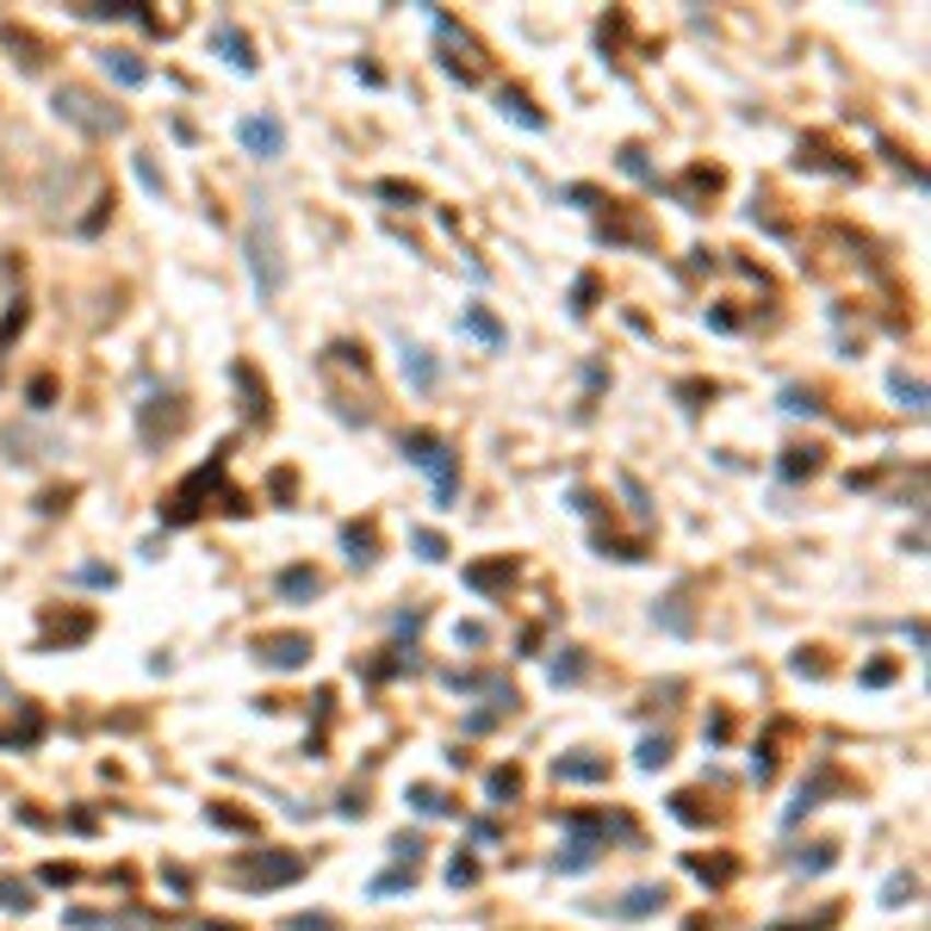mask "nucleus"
<instances>
[{
    "label": "nucleus",
    "mask_w": 931,
    "mask_h": 931,
    "mask_svg": "<svg viewBox=\"0 0 931 931\" xmlns=\"http://www.w3.org/2000/svg\"><path fill=\"white\" fill-rule=\"evenodd\" d=\"M342 552L354 559V566H373V559H380V534H373V522H348V528H342Z\"/></svg>",
    "instance_id": "16"
},
{
    "label": "nucleus",
    "mask_w": 931,
    "mask_h": 931,
    "mask_svg": "<svg viewBox=\"0 0 931 931\" xmlns=\"http://www.w3.org/2000/svg\"><path fill=\"white\" fill-rule=\"evenodd\" d=\"M410 882H417V870H392V875H380V882H373L366 894H404Z\"/></svg>",
    "instance_id": "38"
},
{
    "label": "nucleus",
    "mask_w": 931,
    "mask_h": 931,
    "mask_svg": "<svg viewBox=\"0 0 931 931\" xmlns=\"http://www.w3.org/2000/svg\"><path fill=\"white\" fill-rule=\"evenodd\" d=\"M721 181H726L721 168H689L684 181H671L665 193H671V199H677V206H684V211H702L708 199H714V193H721Z\"/></svg>",
    "instance_id": "8"
},
{
    "label": "nucleus",
    "mask_w": 931,
    "mask_h": 931,
    "mask_svg": "<svg viewBox=\"0 0 931 931\" xmlns=\"http://www.w3.org/2000/svg\"><path fill=\"white\" fill-rule=\"evenodd\" d=\"M206 931H236V926H206Z\"/></svg>",
    "instance_id": "51"
},
{
    "label": "nucleus",
    "mask_w": 931,
    "mask_h": 931,
    "mask_svg": "<svg viewBox=\"0 0 931 931\" xmlns=\"http://www.w3.org/2000/svg\"><path fill=\"white\" fill-rule=\"evenodd\" d=\"M274 590H280L286 603H311V596H324V578L311 566H286L280 578H274Z\"/></svg>",
    "instance_id": "12"
},
{
    "label": "nucleus",
    "mask_w": 931,
    "mask_h": 931,
    "mask_svg": "<svg viewBox=\"0 0 931 931\" xmlns=\"http://www.w3.org/2000/svg\"><path fill=\"white\" fill-rule=\"evenodd\" d=\"M404 459L435 478V503L441 510H454V497H459V454L454 447H447L435 429H410V435H404Z\"/></svg>",
    "instance_id": "1"
},
{
    "label": "nucleus",
    "mask_w": 931,
    "mask_h": 931,
    "mask_svg": "<svg viewBox=\"0 0 931 931\" xmlns=\"http://www.w3.org/2000/svg\"><path fill=\"white\" fill-rule=\"evenodd\" d=\"M782 410H789V417H819V398L807 385H782Z\"/></svg>",
    "instance_id": "26"
},
{
    "label": "nucleus",
    "mask_w": 931,
    "mask_h": 931,
    "mask_svg": "<svg viewBox=\"0 0 931 931\" xmlns=\"http://www.w3.org/2000/svg\"><path fill=\"white\" fill-rule=\"evenodd\" d=\"M547 677H552V684H578V677H584V652H578V647H559V659L547 665Z\"/></svg>",
    "instance_id": "23"
},
{
    "label": "nucleus",
    "mask_w": 931,
    "mask_h": 931,
    "mask_svg": "<svg viewBox=\"0 0 931 931\" xmlns=\"http://www.w3.org/2000/svg\"><path fill=\"white\" fill-rule=\"evenodd\" d=\"M230 385L243 392V410H248V417H261V422H267V385H255V373H248L243 361L230 366Z\"/></svg>",
    "instance_id": "18"
},
{
    "label": "nucleus",
    "mask_w": 931,
    "mask_h": 931,
    "mask_svg": "<svg viewBox=\"0 0 931 931\" xmlns=\"http://www.w3.org/2000/svg\"><path fill=\"white\" fill-rule=\"evenodd\" d=\"M0 907L32 912V888H25V882H0Z\"/></svg>",
    "instance_id": "35"
},
{
    "label": "nucleus",
    "mask_w": 931,
    "mask_h": 931,
    "mask_svg": "<svg viewBox=\"0 0 931 931\" xmlns=\"http://www.w3.org/2000/svg\"><path fill=\"white\" fill-rule=\"evenodd\" d=\"M404 380L417 385V392H435V380H441L435 354H429V348H417V342H404Z\"/></svg>",
    "instance_id": "15"
},
{
    "label": "nucleus",
    "mask_w": 931,
    "mask_h": 931,
    "mask_svg": "<svg viewBox=\"0 0 931 931\" xmlns=\"http://www.w3.org/2000/svg\"><path fill=\"white\" fill-rule=\"evenodd\" d=\"M665 758H671V740H647V745H640V770H659Z\"/></svg>",
    "instance_id": "41"
},
{
    "label": "nucleus",
    "mask_w": 931,
    "mask_h": 931,
    "mask_svg": "<svg viewBox=\"0 0 931 931\" xmlns=\"http://www.w3.org/2000/svg\"><path fill=\"white\" fill-rule=\"evenodd\" d=\"M248 274H255V292H261V304H274L286 292V255H280V230H274V218H255V230H248Z\"/></svg>",
    "instance_id": "2"
},
{
    "label": "nucleus",
    "mask_w": 931,
    "mask_h": 931,
    "mask_svg": "<svg viewBox=\"0 0 931 931\" xmlns=\"http://www.w3.org/2000/svg\"><path fill=\"white\" fill-rule=\"evenodd\" d=\"M299 875H304V857L267 851V857H255V863H243L236 882H243V888H286V882H299Z\"/></svg>",
    "instance_id": "5"
},
{
    "label": "nucleus",
    "mask_w": 931,
    "mask_h": 931,
    "mask_svg": "<svg viewBox=\"0 0 931 931\" xmlns=\"http://www.w3.org/2000/svg\"><path fill=\"white\" fill-rule=\"evenodd\" d=\"M795 671H801V677H826V659H807V652H801Z\"/></svg>",
    "instance_id": "49"
},
{
    "label": "nucleus",
    "mask_w": 931,
    "mask_h": 931,
    "mask_svg": "<svg viewBox=\"0 0 931 931\" xmlns=\"http://www.w3.org/2000/svg\"><path fill=\"white\" fill-rule=\"evenodd\" d=\"M621 491H628V503H633V515H640V522H652V503H647V485H640V478H633V473H621Z\"/></svg>",
    "instance_id": "32"
},
{
    "label": "nucleus",
    "mask_w": 931,
    "mask_h": 931,
    "mask_svg": "<svg viewBox=\"0 0 931 931\" xmlns=\"http://www.w3.org/2000/svg\"><path fill=\"white\" fill-rule=\"evenodd\" d=\"M25 398H32V410H50V398H57V380H50V373H38V380L25 385Z\"/></svg>",
    "instance_id": "34"
},
{
    "label": "nucleus",
    "mask_w": 931,
    "mask_h": 931,
    "mask_svg": "<svg viewBox=\"0 0 931 931\" xmlns=\"http://www.w3.org/2000/svg\"><path fill=\"white\" fill-rule=\"evenodd\" d=\"M485 795H491L497 807H503L510 795H522V777H515V770H491V782H485Z\"/></svg>",
    "instance_id": "30"
},
{
    "label": "nucleus",
    "mask_w": 931,
    "mask_h": 931,
    "mask_svg": "<svg viewBox=\"0 0 931 931\" xmlns=\"http://www.w3.org/2000/svg\"><path fill=\"white\" fill-rule=\"evenodd\" d=\"M57 118L62 125H75V131H88V137H118L125 131V113H113L106 100H94L88 88H57Z\"/></svg>",
    "instance_id": "3"
},
{
    "label": "nucleus",
    "mask_w": 931,
    "mask_h": 931,
    "mask_svg": "<svg viewBox=\"0 0 931 931\" xmlns=\"http://www.w3.org/2000/svg\"><path fill=\"white\" fill-rule=\"evenodd\" d=\"M292 931H336V919H324V912H299Z\"/></svg>",
    "instance_id": "44"
},
{
    "label": "nucleus",
    "mask_w": 931,
    "mask_h": 931,
    "mask_svg": "<svg viewBox=\"0 0 931 931\" xmlns=\"http://www.w3.org/2000/svg\"><path fill=\"white\" fill-rule=\"evenodd\" d=\"M100 69H106L118 88H143V81H150V62H137L131 50H100Z\"/></svg>",
    "instance_id": "13"
},
{
    "label": "nucleus",
    "mask_w": 931,
    "mask_h": 931,
    "mask_svg": "<svg viewBox=\"0 0 931 931\" xmlns=\"http://www.w3.org/2000/svg\"><path fill=\"white\" fill-rule=\"evenodd\" d=\"M863 684H870V689L894 684V665H888V659H875V665H863Z\"/></svg>",
    "instance_id": "42"
},
{
    "label": "nucleus",
    "mask_w": 931,
    "mask_h": 931,
    "mask_svg": "<svg viewBox=\"0 0 931 931\" xmlns=\"http://www.w3.org/2000/svg\"><path fill=\"white\" fill-rule=\"evenodd\" d=\"M206 819H211V826H224V833H248V826H255L248 814H236V807H218V801L206 807Z\"/></svg>",
    "instance_id": "31"
},
{
    "label": "nucleus",
    "mask_w": 931,
    "mask_h": 931,
    "mask_svg": "<svg viewBox=\"0 0 931 931\" xmlns=\"http://www.w3.org/2000/svg\"><path fill=\"white\" fill-rule=\"evenodd\" d=\"M826 926H833V912H819L814 926H770V931H826Z\"/></svg>",
    "instance_id": "50"
},
{
    "label": "nucleus",
    "mask_w": 931,
    "mask_h": 931,
    "mask_svg": "<svg viewBox=\"0 0 931 931\" xmlns=\"http://www.w3.org/2000/svg\"><path fill=\"white\" fill-rule=\"evenodd\" d=\"M497 106H503V118H515L522 131H547V113H540V106H534L522 88H503V94H497Z\"/></svg>",
    "instance_id": "14"
},
{
    "label": "nucleus",
    "mask_w": 931,
    "mask_h": 931,
    "mask_svg": "<svg viewBox=\"0 0 931 931\" xmlns=\"http://www.w3.org/2000/svg\"><path fill=\"white\" fill-rule=\"evenodd\" d=\"M447 882H454V888H473V882H478V863H473V857H454V863H447Z\"/></svg>",
    "instance_id": "39"
},
{
    "label": "nucleus",
    "mask_w": 931,
    "mask_h": 931,
    "mask_svg": "<svg viewBox=\"0 0 931 931\" xmlns=\"http://www.w3.org/2000/svg\"><path fill=\"white\" fill-rule=\"evenodd\" d=\"M410 807H417V814H429V819L454 814V801L441 795V789H429V782H417V789H410Z\"/></svg>",
    "instance_id": "24"
},
{
    "label": "nucleus",
    "mask_w": 931,
    "mask_h": 931,
    "mask_svg": "<svg viewBox=\"0 0 931 931\" xmlns=\"http://www.w3.org/2000/svg\"><path fill=\"white\" fill-rule=\"evenodd\" d=\"M566 199H571V206H584V211L603 206V193H596V187H566Z\"/></svg>",
    "instance_id": "46"
},
{
    "label": "nucleus",
    "mask_w": 931,
    "mask_h": 931,
    "mask_svg": "<svg viewBox=\"0 0 931 931\" xmlns=\"http://www.w3.org/2000/svg\"><path fill=\"white\" fill-rule=\"evenodd\" d=\"M571 510H578V515H596V510H603V503H596V497H590V491H571Z\"/></svg>",
    "instance_id": "48"
},
{
    "label": "nucleus",
    "mask_w": 931,
    "mask_h": 931,
    "mask_svg": "<svg viewBox=\"0 0 931 931\" xmlns=\"http://www.w3.org/2000/svg\"><path fill=\"white\" fill-rule=\"evenodd\" d=\"M211 44H218V50L230 57V69H243V75H255V69H261V57H255V44L243 38V25L218 20V25H211Z\"/></svg>",
    "instance_id": "9"
},
{
    "label": "nucleus",
    "mask_w": 931,
    "mask_h": 931,
    "mask_svg": "<svg viewBox=\"0 0 931 931\" xmlns=\"http://www.w3.org/2000/svg\"><path fill=\"white\" fill-rule=\"evenodd\" d=\"M833 863H838V851H833V845H814V857H807V851L795 857V870H814V875H819V870H833Z\"/></svg>",
    "instance_id": "36"
},
{
    "label": "nucleus",
    "mask_w": 931,
    "mask_h": 931,
    "mask_svg": "<svg viewBox=\"0 0 931 931\" xmlns=\"http://www.w3.org/2000/svg\"><path fill=\"white\" fill-rule=\"evenodd\" d=\"M459 578H466V590L491 596V590H503V584L515 578V559H510V552H503V559H478V566H466Z\"/></svg>",
    "instance_id": "10"
},
{
    "label": "nucleus",
    "mask_w": 931,
    "mask_h": 931,
    "mask_svg": "<svg viewBox=\"0 0 931 931\" xmlns=\"http://www.w3.org/2000/svg\"><path fill=\"white\" fill-rule=\"evenodd\" d=\"M677 398H714V385H702V380H684V385H677Z\"/></svg>",
    "instance_id": "47"
},
{
    "label": "nucleus",
    "mask_w": 931,
    "mask_h": 931,
    "mask_svg": "<svg viewBox=\"0 0 931 931\" xmlns=\"http://www.w3.org/2000/svg\"><path fill=\"white\" fill-rule=\"evenodd\" d=\"M596 292H603V286H596V274H578V280H571V317H590Z\"/></svg>",
    "instance_id": "27"
},
{
    "label": "nucleus",
    "mask_w": 931,
    "mask_h": 931,
    "mask_svg": "<svg viewBox=\"0 0 931 931\" xmlns=\"http://www.w3.org/2000/svg\"><path fill=\"white\" fill-rule=\"evenodd\" d=\"M373 193H380V199H392L398 211H417V206H422V193L410 187V181H373Z\"/></svg>",
    "instance_id": "25"
},
{
    "label": "nucleus",
    "mask_w": 931,
    "mask_h": 931,
    "mask_svg": "<svg viewBox=\"0 0 931 931\" xmlns=\"http://www.w3.org/2000/svg\"><path fill=\"white\" fill-rule=\"evenodd\" d=\"M659 907H665V888L647 882V888H633L628 900H621V919H647V912H659Z\"/></svg>",
    "instance_id": "22"
},
{
    "label": "nucleus",
    "mask_w": 931,
    "mask_h": 931,
    "mask_svg": "<svg viewBox=\"0 0 931 931\" xmlns=\"http://www.w3.org/2000/svg\"><path fill=\"white\" fill-rule=\"evenodd\" d=\"M69 497H75L69 485H62V491H44V497H38V510H44V515H57V510H69Z\"/></svg>",
    "instance_id": "45"
},
{
    "label": "nucleus",
    "mask_w": 931,
    "mask_h": 931,
    "mask_svg": "<svg viewBox=\"0 0 931 931\" xmlns=\"http://www.w3.org/2000/svg\"><path fill=\"white\" fill-rule=\"evenodd\" d=\"M75 584H94V590H113L118 578H113V566H81L75 571Z\"/></svg>",
    "instance_id": "40"
},
{
    "label": "nucleus",
    "mask_w": 931,
    "mask_h": 931,
    "mask_svg": "<svg viewBox=\"0 0 931 931\" xmlns=\"http://www.w3.org/2000/svg\"><path fill=\"white\" fill-rule=\"evenodd\" d=\"M410 547H417V559H429V566H441V559H447V540H441L435 528H417V534H410Z\"/></svg>",
    "instance_id": "28"
},
{
    "label": "nucleus",
    "mask_w": 931,
    "mask_h": 931,
    "mask_svg": "<svg viewBox=\"0 0 931 931\" xmlns=\"http://www.w3.org/2000/svg\"><path fill=\"white\" fill-rule=\"evenodd\" d=\"M912 894H919V875H888V888H882V907H907Z\"/></svg>",
    "instance_id": "29"
},
{
    "label": "nucleus",
    "mask_w": 931,
    "mask_h": 931,
    "mask_svg": "<svg viewBox=\"0 0 931 931\" xmlns=\"http://www.w3.org/2000/svg\"><path fill=\"white\" fill-rule=\"evenodd\" d=\"M255 659L267 671H299V665H311V633H261Z\"/></svg>",
    "instance_id": "6"
},
{
    "label": "nucleus",
    "mask_w": 931,
    "mask_h": 931,
    "mask_svg": "<svg viewBox=\"0 0 931 931\" xmlns=\"http://www.w3.org/2000/svg\"><path fill=\"white\" fill-rule=\"evenodd\" d=\"M552 777H559V782H608V758H590V752H578V758H559V764H552Z\"/></svg>",
    "instance_id": "17"
},
{
    "label": "nucleus",
    "mask_w": 931,
    "mask_h": 931,
    "mask_svg": "<svg viewBox=\"0 0 931 931\" xmlns=\"http://www.w3.org/2000/svg\"><path fill=\"white\" fill-rule=\"evenodd\" d=\"M888 392H894V398H900V404H907L912 417H926V385H919V380H907L900 366H894V373H888Z\"/></svg>",
    "instance_id": "20"
},
{
    "label": "nucleus",
    "mask_w": 931,
    "mask_h": 931,
    "mask_svg": "<svg viewBox=\"0 0 931 931\" xmlns=\"http://www.w3.org/2000/svg\"><path fill=\"white\" fill-rule=\"evenodd\" d=\"M218 478H224V454H211L199 473L181 478V491L168 497V528H187V522H199V515H206V497L218 491Z\"/></svg>",
    "instance_id": "4"
},
{
    "label": "nucleus",
    "mask_w": 931,
    "mask_h": 931,
    "mask_svg": "<svg viewBox=\"0 0 931 931\" xmlns=\"http://www.w3.org/2000/svg\"><path fill=\"white\" fill-rule=\"evenodd\" d=\"M621 168H628L633 181H652V162H647V150H640V143H628V150H621Z\"/></svg>",
    "instance_id": "37"
},
{
    "label": "nucleus",
    "mask_w": 931,
    "mask_h": 931,
    "mask_svg": "<svg viewBox=\"0 0 931 931\" xmlns=\"http://www.w3.org/2000/svg\"><path fill=\"white\" fill-rule=\"evenodd\" d=\"M131 168H137V181H143V187H150V193H155V199H162V174H155V168H150V155H137V162H131Z\"/></svg>",
    "instance_id": "43"
},
{
    "label": "nucleus",
    "mask_w": 931,
    "mask_h": 931,
    "mask_svg": "<svg viewBox=\"0 0 931 931\" xmlns=\"http://www.w3.org/2000/svg\"><path fill=\"white\" fill-rule=\"evenodd\" d=\"M236 137H243V150L261 155V162H280V155H286V125H280L274 113L243 118V125H236Z\"/></svg>",
    "instance_id": "7"
},
{
    "label": "nucleus",
    "mask_w": 931,
    "mask_h": 931,
    "mask_svg": "<svg viewBox=\"0 0 931 931\" xmlns=\"http://www.w3.org/2000/svg\"><path fill=\"white\" fill-rule=\"evenodd\" d=\"M392 857H398L404 870H417V857H422V838H417V833H398V838H392Z\"/></svg>",
    "instance_id": "33"
},
{
    "label": "nucleus",
    "mask_w": 931,
    "mask_h": 931,
    "mask_svg": "<svg viewBox=\"0 0 931 931\" xmlns=\"http://www.w3.org/2000/svg\"><path fill=\"white\" fill-rule=\"evenodd\" d=\"M652 615H659L671 633H689V628H696V615H689V596H684V590H677V596H665V608H652Z\"/></svg>",
    "instance_id": "21"
},
{
    "label": "nucleus",
    "mask_w": 931,
    "mask_h": 931,
    "mask_svg": "<svg viewBox=\"0 0 931 931\" xmlns=\"http://www.w3.org/2000/svg\"><path fill=\"white\" fill-rule=\"evenodd\" d=\"M459 329H466V336H478L485 348H510V329L497 324L485 304H466V311H459Z\"/></svg>",
    "instance_id": "11"
},
{
    "label": "nucleus",
    "mask_w": 931,
    "mask_h": 931,
    "mask_svg": "<svg viewBox=\"0 0 931 931\" xmlns=\"http://www.w3.org/2000/svg\"><path fill=\"white\" fill-rule=\"evenodd\" d=\"M777 473H782V478H814V473H819V447H782Z\"/></svg>",
    "instance_id": "19"
}]
</instances>
